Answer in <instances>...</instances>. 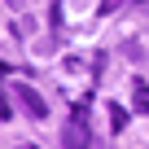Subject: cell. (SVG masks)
I'll return each mask as SVG.
<instances>
[{"label":"cell","instance_id":"cell-3","mask_svg":"<svg viewBox=\"0 0 149 149\" xmlns=\"http://www.w3.org/2000/svg\"><path fill=\"white\" fill-rule=\"evenodd\" d=\"M132 105H136V114H149V84H136V92H132Z\"/></svg>","mask_w":149,"mask_h":149},{"label":"cell","instance_id":"cell-7","mask_svg":"<svg viewBox=\"0 0 149 149\" xmlns=\"http://www.w3.org/2000/svg\"><path fill=\"white\" fill-rule=\"evenodd\" d=\"M9 5H22V0H9Z\"/></svg>","mask_w":149,"mask_h":149},{"label":"cell","instance_id":"cell-5","mask_svg":"<svg viewBox=\"0 0 149 149\" xmlns=\"http://www.w3.org/2000/svg\"><path fill=\"white\" fill-rule=\"evenodd\" d=\"M9 118V101H0V123H5Z\"/></svg>","mask_w":149,"mask_h":149},{"label":"cell","instance_id":"cell-2","mask_svg":"<svg viewBox=\"0 0 149 149\" xmlns=\"http://www.w3.org/2000/svg\"><path fill=\"white\" fill-rule=\"evenodd\" d=\"M18 97H22V105H26V114H31V118H44V114H48V105H44V97H40V92L22 88Z\"/></svg>","mask_w":149,"mask_h":149},{"label":"cell","instance_id":"cell-4","mask_svg":"<svg viewBox=\"0 0 149 149\" xmlns=\"http://www.w3.org/2000/svg\"><path fill=\"white\" fill-rule=\"evenodd\" d=\"M110 127H114V132L127 127V110H123V105H110Z\"/></svg>","mask_w":149,"mask_h":149},{"label":"cell","instance_id":"cell-8","mask_svg":"<svg viewBox=\"0 0 149 149\" xmlns=\"http://www.w3.org/2000/svg\"><path fill=\"white\" fill-rule=\"evenodd\" d=\"M22 149H35V145H22Z\"/></svg>","mask_w":149,"mask_h":149},{"label":"cell","instance_id":"cell-6","mask_svg":"<svg viewBox=\"0 0 149 149\" xmlns=\"http://www.w3.org/2000/svg\"><path fill=\"white\" fill-rule=\"evenodd\" d=\"M114 5H118V0H101V13H110V9H114Z\"/></svg>","mask_w":149,"mask_h":149},{"label":"cell","instance_id":"cell-1","mask_svg":"<svg viewBox=\"0 0 149 149\" xmlns=\"http://www.w3.org/2000/svg\"><path fill=\"white\" fill-rule=\"evenodd\" d=\"M61 145L66 149H88L92 145V132H88V97L74 101V110L66 118V132H61Z\"/></svg>","mask_w":149,"mask_h":149}]
</instances>
